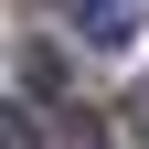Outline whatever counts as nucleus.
<instances>
[{"instance_id": "nucleus-1", "label": "nucleus", "mask_w": 149, "mask_h": 149, "mask_svg": "<svg viewBox=\"0 0 149 149\" xmlns=\"http://www.w3.org/2000/svg\"><path fill=\"white\" fill-rule=\"evenodd\" d=\"M139 22H149L139 0H74V32H85L96 53H128V43H139Z\"/></svg>"}, {"instance_id": "nucleus-2", "label": "nucleus", "mask_w": 149, "mask_h": 149, "mask_svg": "<svg viewBox=\"0 0 149 149\" xmlns=\"http://www.w3.org/2000/svg\"><path fill=\"white\" fill-rule=\"evenodd\" d=\"M53 139H64V149H107V128H96V117H85V107H74V117H64V128H53Z\"/></svg>"}, {"instance_id": "nucleus-3", "label": "nucleus", "mask_w": 149, "mask_h": 149, "mask_svg": "<svg viewBox=\"0 0 149 149\" xmlns=\"http://www.w3.org/2000/svg\"><path fill=\"white\" fill-rule=\"evenodd\" d=\"M0 149H43V139H32V117H22V107H0Z\"/></svg>"}, {"instance_id": "nucleus-4", "label": "nucleus", "mask_w": 149, "mask_h": 149, "mask_svg": "<svg viewBox=\"0 0 149 149\" xmlns=\"http://www.w3.org/2000/svg\"><path fill=\"white\" fill-rule=\"evenodd\" d=\"M139 107H149V96H139Z\"/></svg>"}]
</instances>
